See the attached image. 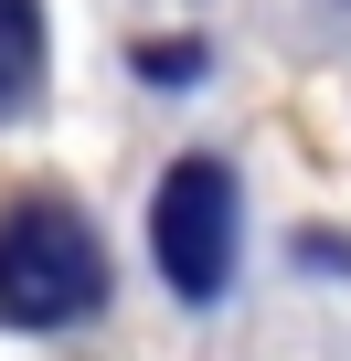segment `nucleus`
Returning <instances> with one entry per match:
<instances>
[{
  "label": "nucleus",
  "instance_id": "2",
  "mask_svg": "<svg viewBox=\"0 0 351 361\" xmlns=\"http://www.w3.org/2000/svg\"><path fill=\"white\" fill-rule=\"evenodd\" d=\"M149 255H160V276L182 287V298H224V276H234V180L213 159H182V170L160 180Z\"/></svg>",
  "mask_w": 351,
  "mask_h": 361
},
{
  "label": "nucleus",
  "instance_id": "3",
  "mask_svg": "<svg viewBox=\"0 0 351 361\" xmlns=\"http://www.w3.org/2000/svg\"><path fill=\"white\" fill-rule=\"evenodd\" d=\"M32 85H43V11L32 0H0V117L32 106Z\"/></svg>",
  "mask_w": 351,
  "mask_h": 361
},
{
  "label": "nucleus",
  "instance_id": "1",
  "mask_svg": "<svg viewBox=\"0 0 351 361\" xmlns=\"http://www.w3.org/2000/svg\"><path fill=\"white\" fill-rule=\"evenodd\" d=\"M107 298V255L85 213L64 202H11L0 213V329H64Z\"/></svg>",
  "mask_w": 351,
  "mask_h": 361
}]
</instances>
